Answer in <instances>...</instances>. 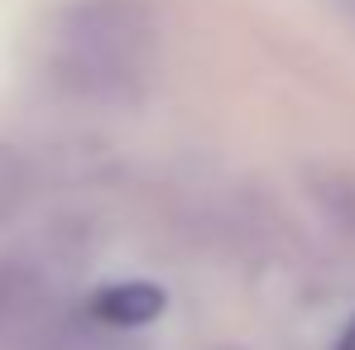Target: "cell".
<instances>
[{"instance_id": "6da1fadb", "label": "cell", "mask_w": 355, "mask_h": 350, "mask_svg": "<svg viewBox=\"0 0 355 350\" xmlns=\"http://www.w3.org/2000/svg\"><path fill=\"white\" fill-rule=\"evenodd\" d=\"M49 317V288L24 264H0V341H24Z\"/></svg>"}, {"instance_id": "7a4b0ae2", "label": "cell", "mask_w": 355, "mask_h": 350, "mask_svg": "<svg viewBox=\"0 0 355 350\" xmlns=\"http://www.w3.org/2000/svg\"><path fill=\"white\" fill-rule=\"evenodd\" d=\"M164 288L135 279V283H111L92 297V322L111 326V331H130V326H149L159 312H164Z\"/></svg>"}, {"instance_id": "3957f363", "label": "cell", "mask_w": 355, "mask_h": 350, "mask_svg": "<svg viewBox=\"0 0 355 350\" xmlns=\"http://www.w3.org/2000/svg\"><path fill=\"white\" fill-rule=\"evenodd\" d=\"M336 350H355V322L346 326V336H341V346H336Z\"/></svg>"}]
</instances>
